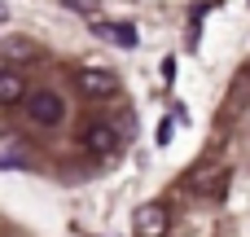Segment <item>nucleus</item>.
Listing matches in <instances>:
<instances>
[{"instance_id":"obj_2","label":"nucleus","mask_w":250,"mask_h":237,"mask_svg":"<svg viewBox=\"0 0 250 237\" xmlns=\"http://www.w3.org/2000/svg\"><path fill=\"white\" fill-rule=\"evenodd\" d=\"M167 224H171V215H167V207H158V202H141L136 215H132L136 237H163V233H167Z\"/></svg>"},{"instance_id":"obj_5","label":"nucleus","mask_w":250,"mask_h":237,"mask_svg":"<svg viewBox=\"0 0 250 237\" xmlns=\"http://www.w3.org/2000/svg\"><path fill=\"white\" fill-rule=\"evenodd\" d=\"M22 92H26L22 75H18V70H0V106H13V101H22Z\"/></svg>"},{"instance_id":"obj_6","label":"nucleus","mask_w":250,"mask_h":237,"mask_svg":"<svg viewBox=\"0 0 250 237\" xmlns=\"http://www.w3.org/2000/svg\"><path fill=\"white\" fill-rule=\"evenodd\" d=\"M220 180H224V172H220V167H202V172H193V176H189V185H193V189H202V194H211V198H215V185H220Z\"/></svg>"},{"instance_id":"obj_9","label":"nucleus","mask_w":250,"mask_h":237,"mask_svg":"<svg viewBox=\"0 0 250 237\" xmlns=\"http://www.w3.org/2000/svg\"><path fill=\"white\" fill-rule=\"evenodd\" d=\"M62 4H70V9H79V13H97V0H62Z\"/></svg>"},{"instance_id":"obj_1","label":"nucleus","mask_w":250,"mask_h":237,"mask_svg":"<svg viewBox=\"0 0 250 237\" xmlns=\"http://www.w3.org/2000/svg\"><path fill=\"white\" fill-rule=\"evenodd\" d=\"M26 114H31V123H40V128H57V123L66 119V106H62V97H57V92L40 88V92H31V97H26Z\"/></svg>"},{"instance_id":"obj_10","label":"nucleus","mask_w":250,"mask_h":237,"mask_svg":"<svg viewBox=\"0 0 250 237\" xmlns=\"http://www.w3.org/2000/svg\"><path fill=\"white\" fill-rule=\"evenodd\" d=\"M0 167H22V163L18 158H0Z\"/></svg>"},{"instance_id":"obj_7","label":"nucleus","mask_w":250,"mask_h":237,"mask_svg":"<svg viewBox=\"0 0 250 237\" xmlns=\"http://www.w3.org/2000/svg\"><path fill=\"white\" fill-rule=\"evenodd\" d=\"M97 31L110 35V40H119V44H127V48L136 44V31H132V26H105V22H97Z\"/></svg>"},{"instance_id":"obj_3","label":"nucleus","mask_w":250,"mask_h":237,"mask_svg":"<svg viewBox=\"0 0 250 237\" xmlns=\"http://www.w3.org/2000/svg\"><path fill=\"white\" fill-rule=\"evenodd\" d=\"M83 150H88V154H114V150H119V132H114V123H88V132H83Z\"/></svg>"},{"instance_id":"obj_11","label":"nucleus","mask_w":250,"mask_h":237,"mask_svg":"<svg viewBox=\"0 0 250 237\" xmlns=\"http://www.w3.org/2000/svg\"><path fill=\"white\" fill-rule=\"evenodd\" d=\"M0 13H4V9H0Z\"/></svg>"},{"instance_id":"obj_4","label":"nucleus","mask_w":250,"mask_h":237,"mask_svg":"<svg viewBox=\"0 0 250 237\" xmlns=\"http://www.w3.org/2000/svg\"><path fill=\"white\" fill-rule=\"evenodd\" d=\"M79 88H83L88 97H110V92L119 88V79H114L110 70H97V66H88V70H79Z\"/></svg>"},{"instance_id":"obj_8","label":"nucleus","mask_w":250,"mask_h":237,"mask_svg":"<svg viewBox=\"0 0 250 237\" xmlns=\"http://www.w3.org/2000/svg\"><path fill=\"white\" fill-rule=\"evenodd\" d=\"M26 48H31L26 40H9V44H4V53H9V57H31Z\"/></svg>"}]
</instances>
